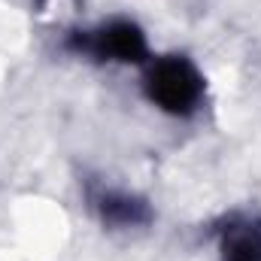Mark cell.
<instances>
[{"instance_id": "cell-1", "label": "cell", "mask_w": 261, "mask_h": 261, "mask_svg": "<svg viewBox=\"0 0 261 261\" xmlns=\"http://www.w3.org/2000/svg\"><path fill=\"white\" fill-rule=\"evenodd\" d=\"M146 94L164 113L189 116L203 97V76L182 55L158 58L146 73Z\"/></svg>"}, {"instance_id": "cell-2", "label": "cell", "mask_w": 261, "mask_h": 261, "mask_svg": "<svg viewBox=\"0 0 261 261\" xmlns=\"http://www.w3.org/2000/svg\"><path fill=\"white\" fill-rule=\"evenodd\" d=\"M79 49L91 52L100 61H125L137 64L146 58V37L134 21H110L100 31H91L79 40Z\"/></svg>"}, {"instance_id": "cell-3", "label": "cell", "mask_w": 261, "mask_h": 261, "mask_svg": "<svg viewBox=\"0 0 261 261\" xmlns=\"http://www.w3.org/2000/svg\"><path fill=\"white\" fill-rule=\"evenodd\" d=\"M222 255L225 261H261V222L243 219L231 222L222 234Z\"/></svg>"}, {"instance_id": "cell-4", "label": "cell", "mask_w": 261, "mask_h": 261, "mask_svg": "<svg viewBox=\"0 0 261 261\" xmlns=\"http://www.w3.org/2000/svg\"><path fill=\"white\" fill-rule=\"evenodd\" d=\"M100 213L110 225H143V222H149L146 203L128 195H107L100 200Z\"/></svg>"}]
</instances>
